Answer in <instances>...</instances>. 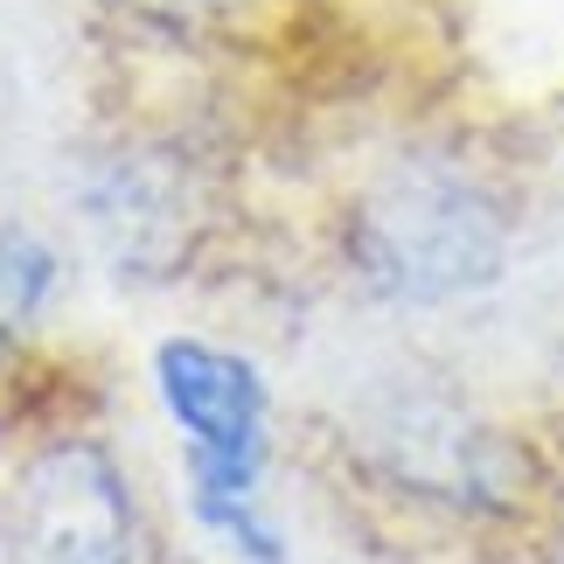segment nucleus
Returning a JSON list of instances; mask_svg holds the SVG:
<instances>
[{
  "instance_id": "f257e3e1",
  "label": "nucleus",
  "mask_w": 564,
  "mask_h": 564,
  "mask_svg": "<svg viewBox=\"0 0 564 564\" xmlns=\"http://www.w3.org/2000/svg\"><path fill=\"white\" fill-rule=\"evenodd\" d=\"M349 251L383 300L440 307V300H467L502 279L509 209L474 167L446 154H404L356 195Z\"/></svg>"
},
{
  "instance_id": "20e7f679",
  "label": "nucleus",
  "mask_w": 564,
  "mask_h": 564,
  "mask_svg": "<svg viewBox=\"0 0 564 564\" xmlns=\"http://www.w3.org/2000/svg\"><path fill=\"white\" fill-rule=\"evenodd\" d=\"M154 383H161L167 419L188 440V460L265 474V377L245 356L175 335L154 349Z\"/></svg>"
},
{
  "instance_id": "39448f33",
  "label": "nucleus",
  "mask_w": 564,
  "mask_h": 564,
  "mask_svg": "<svg viewBox=\"0 0 564 564\" xmlns=\"http://www.w3.org/2000/svg\"><path fill=\"white\" fill-rule=\"evenodd\" d=\"M56 293V251L29 224H0V335L35 328Z\"/></svg>"
},
{
  "instance_id": "7ed1b4c3",
  "label": "nucleus",
  "mask_w": 564,
  "mask_h": 564,
  "mask_svg": "<svg viewBox=\"0 0 564 564\" xmlns=\"http://www.w3.org/2000/svg\"><path fill=\"white\" fill-rule=\"evenodd\" d=\"M370 446L390 481L453 509H502L516 495V453L488 419L440 398H404L370 419Z\"/></svg>"
},
{
  "instance_id": "f03ea898",
  "label": "nucleus",
  "mask_w": 564,
  "mask_h": 564,
  "mask_svg": "<svg viewBox=\"0 0 564 564\" xmlns=\"http://www.w3.org/2000/svg\"><path fill=\"white\" fill-rule=\"evenodd\" d=\"M8 564H140V516L98 440H56L0 488Z\"/></svg>"
}]
</instances>
